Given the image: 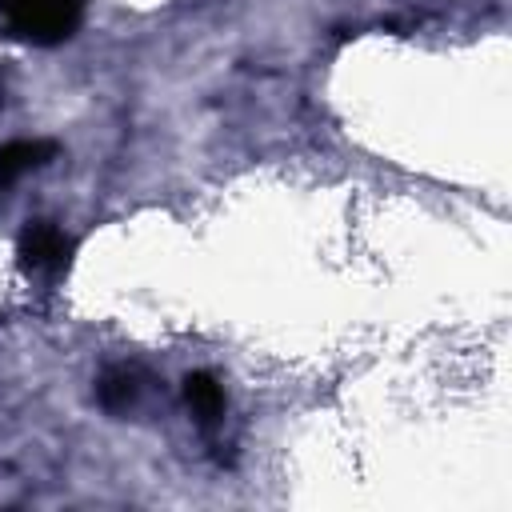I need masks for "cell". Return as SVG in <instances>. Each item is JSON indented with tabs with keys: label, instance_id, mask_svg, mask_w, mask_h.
<instances>
[{
	"label": "cell",
	"instance_id": "5b68a950",
	"mask_svg": "<svg viewBox=\"0 0 512 512\" xmlns=\"http://www.w3.org/2000/svg\"><path fill=\"white\" fill-rule=\"evenodd\" d=\"M96 396H100V404H104L108 412H124V408L136 400V384H132V376H128V372L112 368V372H104V376H100Z\"/></svg>",
	"mask_w": 512,
	"mask_h": 512
},
{
	"label": "cell",
	"instance_id": "3957f363",
	"mask_svg": "<svg viewBox=\"0 0 512 512\" xmlns=\"http://www.w3.org/2000/svg\"><path fill=\"white\" fill-rule=\"evenodd\" d=\"M52 156H56L52 140H12V144H0V188L16 184L32 168H44Z\"/></svg>",
	"mask_w": 512,
	"mask_h": 512
},
{
	"label": "cell",
	"instance_id": "6da1fadb",
	"mask_svg": "<svg viewBox=\"0 0 512 512\" xmlns=\"http://www.w3.org/2000/svg\"><path fill=\"white\" fill-rule=\"evenodd\" d=\"M88 0H0V20L24 44L52 48L76 36Z\"/></svg>",
	"mask_w": 512,
	"mask_h": 512
},
{
	"label": "cell",
	"instance_id": "7a4b0ae2",
	"mask_svg": "<svg viewBox=\"0 0 512 512\" xmlns=\"http://www.w3.org/2000/svg\"><path fill=\"white\" fill-rule=\"evenodd\" d=\"M16 252H20V264L28 272H60L72 256V236L52 220H28Z\"/></svg>",
	"mask_w": 512,
	"mask_h": 512
},
{
	"label": "cell",
	"instance_id": "277c9868",
	"mask_svg": "<svg viewBox=\"0 0 512 512\" xmlns=\"http://www.w3.org/2000/svg\"><path fill=\"white\" fill-rule=\"evenodd\" d=\"M184 400H188V408L200 424H212L224 412V388L208 372H188L184 376Z\"/></svg>",
	"mask_w": 512,
	"mask_h": 512
},
{
	"label": "cell",
	"instance_id": "8992f818",
	"mask_svg": "<svg viewBox=\"0 0 512 512\" xmlns=\"http://www.w3.org/2000/svg\"><path fill=\"white\" fill-rule=\"evenodd\" d=\"M0 100H4V80H0Z\"/></svg>",
	"mask_w": 512,
	"mask_h": 512
}]
</instances>
